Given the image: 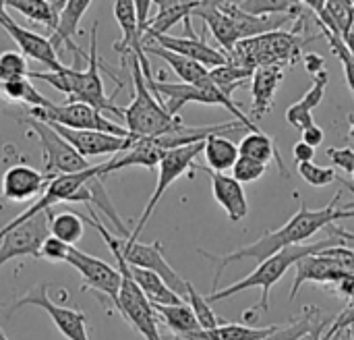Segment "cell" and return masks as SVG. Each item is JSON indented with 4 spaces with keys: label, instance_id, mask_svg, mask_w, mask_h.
Returning <instances> with one entry per match:
<instances>
[{
    "label": "cell",
    "instance_id": "cb8c5ba5",
    "mask_svg": "<svg viewBox=\"0 0 354 340\" xmlns=\"http://www.w3.org/2000/svg\"><path fill=\"white\" fill-rule=\"evenodd\" d=\"M191 17H199L205 23V27H209V31L214 33L218 44L224 48L226 56L241 42V35H239V29H236L234 21L226 12H222L216 2H199L195 6V10L191 12Z\"/></svg>",
    "mask_w": 354,
    "mask_h": 340
},
{
    "label": "cell",
    "instance_id": "11a10c76",
    "mask_svg": "<svg viewBox=\"0 0 354 340\" xmlns=\"http://www.w3.org/2000/svg\"><path fill=\"white\" fill-rule=\"evenodd\" d=\"M0 340H10L8 337H6V332L2 330V326H0Z\"/></svg>",
    "mask_w": 354,
    "mask_h": 340
},
{
    "label": "cell",
    "instance_id": "f35d334b",
    "mask_svg": "<svg viewBox=\"0 0 354 340\" xmlns=\"http://www.w3.org/2000/svg\"><path fill=\"white\" fill-rule=\"evenodd\" d=\"M322 35L328 39V44H330L332 52L338 56V60H340V64H342V69H344L346 83H348L351 91L354 93V56L348 52V50H346V46H344V42H342V37H340L338 33H332L330 29L322 27Z\"/></svg>",
    "mask_w": 354,
    "mask_h": 340
},
{
    "label": "cell",
    "instance_id": "1f68e13d",
    "mask_svg": "<svg viewBox=\"0 0 354 340\" xmlns=\"http://www.w3.org/2000/svg\"><path fill=\"white\" fill-rule=\"evenodd\" d=\"M143 52L145 54H156L158 58L166 60L183 83L197 85V83H203V81L209 79V71L203 64H199V62H195L191 58H185L180 54H172V52H168V50H164L160 46H153V44H143Z\"/></svg>",
    "mask_w": 354,
    "mask_h": 340
},
{
    "label": "cell",
    "instance_id": "9f6ffc18",
    "mask_svg": "<svg viewBox=\"0 0 354 340\" xmlns=\"http://www.w3.org/2000/svg\"><path fill=\"white\" fill-rule=\"evenodd\" d=\"M353 177H354V175H353ZM353 183H354V181H353Z\"/></svg>",
    "mask_w": 354,
    "mask_h": 340
},
{
    "label": "cell",
    "instance_id": "ee69618b",
    "mask_svg": "<svg viewBox=\"0 0 354 340\" xmlns=\"http://www.w3.org/2000/svg\"><path fill=\"white\" fill-rule=\"evenodd\" d=\"M135 17H137V27H139V35H141V42L147 33V27H149V12L153 8V2L151 0H135Z\"/></svg>",
    "mask_w": 354,
    "mask_h": 340
},
{
    "label": "cell",
    "instance_id": "2e32d148",
    "mask_svg": "<svg viewBox=\"0 0 354 340\" xmlns=\"http://www.w3.org/2000/svg\"><path fill=\"white\" fill-rule=\"evenodd\" d=\"M50 125L79 156L91 158V156H104V154H122L131 145V135L129 137H116L108 133H97V131H73L64 129L60 125Z\"/></svg>",
    "mask_w": 354,
    "mask_h": 340
},
{
    "label": "cell",
    "instance_id": "ab89813d",
    "mask_svg": "<svg viewBox=\"0 0 354 340\" xmlns=\"http://www.w3.org/2000/svg\"><path fill=\"white\" fill-rule=\"evenodd\" d=\"M297 170H299L301 179H303L305 183H309L311 187H328V185H332V183L338 181L336 168L319 166V164H315V162L297 164Z\"/></svg>",
    "mask_w": 354,
    "mask_h": 340
},
{
    "label": "cell",
    "instance_id": "52a82bcc",
    "mask_svg": "<svg viewBox=\"0 0 354 340\" xmlns=\"http://www.w3.org/2000/svg\"><path fill=\"white\" fill-rule=\"evenodd\" d=\"M27 116L41 123L60 125L73 131H97L116 137H129V131L122 125L110 120L100 110L81 102H64V104L52 102L48 108H27Z\"/></svg>",
    "mask_w": 354,
    "mask_h": 340
},
{
    "label": "cell",
    "instance_id": "816d5d0a",
    "mask_svg": "<svg viewBox=\"0 0 354 340\" xmlns=\"http://www.w3.org/2000/svg\"><path fill=\"white\" fill-rule=\"evenodd\" d=\"M8 21H12V17L8 15V8H6V0H0V27H4Z\"/></svg>",
    "mask_w": 354,
    "mask_h": 340
},
{
    "label": "cell",
    "instance_id": "f907efd6",
    "mask_svg": "<svg viewBox=\"0 0 354 340\" xmlns=\"http://www.w3.org/2000/svg\"><path fill=\"white\" fill-rule=\"evenodd\" d=\"M340 37H342V42H344L346 50H348V52L354 56V17H353V21H351V25L346 27V31H344Z\"/></svg>",
    "mask_w": 354,
    "mask_h": 340
},
{
    "label": "cell",
    "instance_id": "7bdbcfd3",
    "mask_svg": "<svg viewBox=\"0 0 354 340\" xmlns=\"http://www.w3.org/2000/svg\"><path fill=\"white\" fill-rule=\"evenodd\" d=\"M328 158L332 160L334 168H340L348 175H354V150L351 147H330Z\"/></svg>",
    "mask_w": 354,
    "mask_h": 340
},
{
    "label": "cell",
    "instance_id": "603a6c76",
    "mask_svg": "<svg viewBox=\"0 0 354 340\" xmlns=\"http://www.w3.org/2000/svg\"><path fill=\"white\" fill-rule=\"evenodd\" d=\"M328 81H330V73H328L326 69L319 71L317 75H313V85L307 89V93L286 110V123H288L290 127H295L297 131L303 133L307 127L315 125V120H313V110L322 104V100H324V96H326Z\"/></svg>",
    "mask_w": 354,
    "mask_h": 340
},
{
    "label": "cell",
    "instance_id": "9a60e30c",
    "mask_svg": "<svg viewBox=\"0 0 354 340\" xmlns=\"http://www.w3.org/2000/svg\"><path fill=\"white\" fill-rule=\"evenodd\" d=\"M185 27H187L189 35H153L151 39L156 42V46H160L172 54H180L185 58H191V60L203 64L207 71L226 64V54L222 50L209 46L203 35L193 33L191 19H185Z\"/></svg>",
    "mask_w": 354,
    "mask_h": 340
},
{
    "label": "cell",
    "instance_id": "277c9868",
    "mask_svg": "<svg viewBox=\"0 0 354 340\" xmlns=\"http://www.w3.org/2000/svg\"><path fill=\"white\" fill-rule=\"evenodd\" d=\"M131 73H133V85H135V96L129 106H124V129L133 137H162L178 131L185 123L180 116L168 114L164 104L149 91L141 62L137 54L131 58Z\"/></svg>",
    "mask_w": 354,
    "mask_h": 340
},
{
    "label": "cell",
    "instance_id": "4316f807",
    "mask_svg": "<svg viewBox=\"0 0 354 340\" xmlns=\"http://www.w3.org/2000/svg\"><path fill=\"white\" fill-rule=\"evenodd\" d=\"M158 6L156 17L149 21L147 33L145 37H153V35H168V31L185 19H191V12L195 10V6L199 4L195 2H180V0H158L153 2ZM143 37V42H145Z\"/></svg>",
    "mask_w": 354,
    "mask_h": 340
},
{
    "label": "cell",
    "instance_id": "d590c367",
    "mask_svg": "<svg viewBox=\"0 0 354 340\" xmlns=\"http://www.w3.org/2000/svg\"><path fill=\"white\" fill-rule=\"evenodd\" d=\"M249 77H253V71L249 69H243L239 64H232L226 60V64L222 66H216V69H209V79L212 83L228 98H232L234 89H239Z\"/></svg>",
    "mask_w": 354,
    "mask_h": 340
},
{
    "label": "cell",
    "instance_id": "74e56055",
    "mask_svg": "<svg viewBox=\"0 0 354 340\" xmlns=\"http://www.w3.org/2000/svg\"><path fill=\"white\" fill-rule=\"evenodd\" d=\"M187 303L193 310V314H195V318H197L203 332H212V330H216L218 326L224 324V320L220 316H216V312L212 310L207 299L201 293H197V289L191 283H187Z\"/></svg>",
    "mask_w": 354,
    "mask_h": 340
},
{
    "label": "cell",
    "instance_id": "4dcf8cb0",
    "mask_svg": "<svg viewBox=\"0 0 354 340\" xmlns=\"http://www.w3.org/2000/svg\"><path fill=\"white\" fill-rule=\"evenodd\" d=\"M203 156L207 162V170L226 175V170H232V166L239 160V145L232 139H228V135H209L203 141Z\"/></svg>",
    "mask_w": 354,
    "mask_h": 340
},
{
    "label": "cell",
    "instance_id": "f6af8a7d",
    "mask_svg": "<svg viewBox=\"0 0 354 340\" xmlns=\"http://www.w3.org/2000/svg\"><path fill=\"white\" fill-rule=\"evenodd\" d=\"M354 326V303L351 307H346L338 318H334V322H332V326H330V330L324 334V340H328L330 337H334L336 332H340V330H346V328H351Z\"/></svg>",
    "mask_w": 354,
    "mask_h": 340
},
{
    "label": "cell",
    "instance_id": "30bf717a",
    "mask_svg": "<svg viewBox=\"0 0 354 340\" xmlns=\"http://www.w3.org/2000/svg\"><path fill=\"white\" fill-rule=\"evenodd\" d=\"M23 125L29 127V133H33L39 141L41 156H44V175L54 179L60 175H75L91 168L83 156H79L50 125L35 120L31 116L21 118Z\"/></svg>",
    "mask_w": 354,
    "mask_h": 340
},
{
    "label": "cell",
    "instance_id": "f546056e",
    "mask_svg": "<svg viewBox=\"0 0 354 340\" xmlns=\"http://www.w3.org/2000/svg\"><path fill=\"white\" fill-rule=\"evenodd\" d=\"M66 0L58 2H48V0H6V8L17 10L25 19L44 25L48 31H54L58 25L60 10L64 8Z\"/></svg>",
    "mask_w": 354,
    "mask_h": 340
},
{
    "label": "cell",
    "instance_id": "5b68a950",
    "mask_svg": "<svg viewBox=\"0 0 354 340\" xmlns=\"http://www.w3.org/2000/svg\"><path fill=\"white\" fill-rule=\"evenodd\" d=\"M83 222L91 224L106 241V245L110 247V251H118L120 258L127 262V266H133V268H141V270H149V272H156L172 293H176L180 299L187 301V280H183L176 270L166 262L164 258V249H162V243L160 241H153V243H139V241H133V239H120V237H114L102 222H97V216L93 210H89V216H83Z\"/></svg>",
    "mask_w": 354,
    "mask_h": 340
},
{
    "label": "cell",
    "instance_id": "60d3db41",
    "mask_svg": "<svg viewBox=\"0 0 354 340\" xmlns=\"http://www.w3.org/2000/svg\"><path fill=\"white\" fill-rule=\"evenodd\" d=\"M266 170H268L266 164H259V162H255V160H251V158L239 156L236 164L232 166V179L239 181L241 185H245V183H255V181H259V179L266 175Z\"/></svg>",
    "mask_w": 354,
    "mask_h": 340
},
{
    "label": "cell",
    "instance_id": "484cf974",
    "mask_svg": "<svg viewBox=\"0 0 354 340\" xmlns=\"http://www.w3.org/2000/svg\"><path fill=\"white\" fill-rule=\"evenodd\" d=\"M239 156L251 158V160H255V162H259V164H266V166H268L270 162L276 160V164H278V168H280V175H282L284 179L288 177L286 164H284V160H282V156H280V152H278L276 141H274L268 133H263V131L247 133V135L243 137V141L239 143Z\"/></svg>",
    "mask_w": 354,
    "mask_h": 340
},
{
    "label": "cell",
    "instance_id": "681fc988",
    "mask_svg": "<svg viewBox=\"0 0 354 340\" xmlns=\"http://www.w3.org/2000/svg\"><path fill=\"white\" fill-rule=\"evenodd\" d=\"M303 60H305V66L311 75H317L319 71L326 69V60L324 56L315 54V52H309V54H303Z\"/></svg>",
    "mask_w": 354,
    "mask_h": 340
},
{
    "label": "cell",
    "instance_id": "d6986e66",
    "mask_svg": "<svg viewBox=\"0 0 354 340\" xmlns=\"http://www.w3.org/2000/svg\"><path fill=\"white\" fill-rule=\"evenodd\" d=\"M212 179V193L214 199L218 202V206L228 214L230 222H241L245 220V216L249 214V202H247V193L245 187L232 179V175H224V172H214L207 170Z\"/></svg>",
    "mask_w": 354,
    "mask_h": 340
},
{
    "label": "cell",
    "instance_id": "7a4b0ae2",
    "mask_svg": "<svg viewBox=\"0 0 354 340\" xmlns=\"http://www.w3.org/2000/svg\"><path fill=\"white\" fill-rule=\"evenodd\" d=\"M326 231L338 235V237H328L326 241H319V243H311V245H295V247H286L278 253H274L272 258L263 260L251 274H247L243 280L222 289V291H216V293H209L205 299L207 303H216V301H224L232 295H239L243 291H249V289H261V301L259 305H255L253 310L245 312V316H251L255 312H268L270 310V293H272V287L276 283H280V278L292 268L297 266L301 260L309 258V256H317L330 247H338L342 245V235H340V229H336L334 224L328 226Z\"/></svg>",
    "mask_w": 354,
    "mask_h": 340
},
{
    "label": "cell",
    "instance_id": "836d02e7",
    "mask_svg": "<svg viewBox=\"0 0 354 340\" xmlns=\"http://www.w3.org/2000/svg\"><path fill=\"white\" fill-rule=\"evenodd\" d=\"M0 93H4L8 100L12 102H21L27 108H48L52 104V100H48L44 93H39L31 79L23 77V79H15V81H6L0 83Z\"/></svg>",
    "mask_w": 354,
    "mask_h": 340
},
{
    "label": "cell",
    "instance_id": "e575fe53",
    "mask_svg": "<svg viewBox=\"0 0 354 340\" xmlns=\"http://www.w3.org/2000/svg\"><path fill=\"white\" fill-rule=\"evenodd\" d=\"M322 316H324V312H322L319 307H315V305H305L301 318H295L292 322H288V324H284V326L278 324V328L263 340H299L313 328V324H315Z\"/></svg>",
    "mask_w": 354,
    "mask_h": 340
},
{
    "label": "cell",
    "instance_id": "8d00e7d4",
    "mask_svg": "<svg viewBox=\"0 0 354 340\" xmlns=\"http://www.w3.org/2000/svg\"><path fill=\"white\" fill-rule=\"evenodd\" d=\"M278 328V324L274 326H266V328H251L247 324H228L224 322L222 326H218L212 332H205L207 340H263L270 337L274 330Z\"/></svg>",
    "mask_w": 354,
    "mask_h": 340
},
{
    "label": "cell",
    "instance_id": "d6a6232c",
    "mask_svg": "<svg viewBox=\"0 0 354 340\" xmlns=\"http://www.w3.org/2000/svg\"><path fill=\"white\" fill-rule=\"evenodd\" d=\"M85 233V222L81 214L75 212H60L50 216V237L62 241L68 247H75Z\"/></svg>",
    "mask_w": 354,
    "mask_h": 340
},
{
    "label": "cell",
    "instance_id": "4fadbf2b",
    "mask_svg": "<svg viewBox=\"0 0 354 340\" xmlns=\"http://www.w3.org/2000/svg\"><path fill=\"white\" fill-rule=\"evenodd\" d=\"M50 216L52 210H44L15 229L0 233V266L23 256L37 258L41 243L50 237Z\"/></svg>",
    "mask_w": 354,
    "mask_h": 340
},
{
    "label": "cell",
    "instance_id": "5bb4252c",
    "mask_svg": "<svg viewBox=\"0 0 354 340\" xmlns=\"http://www.w3.org/2000/svg\"><path fill=\"white\" fill-rule=\"evenodd\" d=\"M66 264L79 272L83 278V291H95L97 295H104L112 303L118 299L120 285H122V274L116 266H110L108 262L93 258L89 253H83L77 247H71Z\"/></svg>",
    "mask_w": 354,
    "mask_h": 340
},
{
    "label": "cell",
    "instance_id": "8992f818",
    "mask_svg": "<svg viewBox=\"0 0 354 340\" xmlns=\"http://www.w3.org/2000/svg\"><path fill=\"white\" fill-rule=\"evenodd\" d=\"M145 83H147L149 91L164 104V108L172 116H178L183 106H187L189 102H197V104H205V106H224L236 118V123L245 125L251 133L261 131L259 125L255 120H251L232 98L224 96L212 83V79L197 83V85H191V83H168V81H158L153 77H145Z\"/></svg>",
    "mask_w": 354,
    "mask_h": 340
},
{
    "label": "cell",
    "instance_id": "9c48e42d",
    "mask_svg": "<svg viewBox=\"0 0 354 340\" xmlns=\"http://www.w3.org/2000/svg\"><path fill=\"white\" fill-rule=\"evenodd\" d=\"M100 54H97V21L91 25L89 33V52H87V64L85 66H73L75 69V85L68 102H81L87 104L100 112H112L120 120L124 116V108L114 104L110 96H106L104 81L100 75Z\"/></svg>",
    "mask_w": 354,
    "mask_h": 340
},
{
    "label": "cell",
    "instance_id": "6f0895ef",
    "mask_svg": "<svg viewBox=\"0 0 354 340\" xmlns=\"http://www.w3.org/2000/svg\"><path fill=\"white\" fill-rule=\"evenodd\" d=\"M353 4H354V2H353Z\"/></svg>",
    "mask_w": 354,
    "mask_h": 340
},
{
    "label": "cell",
    "instance_id": "b9f144b4",
    "mask_svg": "<svg viewBox=\"0 0 354 340\" xmlns=\"http://www.w3.org/2000/svg\"><path fill=\"white\" fill-rule=\"evenodd\" d=\"M68 251H71L68 245H64L62 241H58V239H54V237H48V239L41 243L37 258H39V260H46V262H66Z\"/></svg>",
    "mask_w": 354,
    "mask_h": 340
},
{
    "label": "cell",
    "instance_id": "83f0119b",
    "mask_svg": "<svg viewBox=\"0 0 354 340\" xmlns=\"http://www.w3.org/2000/svg\"><path fill=\"white\" fill-rule=\"evenodd\" d=\"M158 320L176 337V340H187L189 337L201 332V326L189 307V303H178V305H153Z\"/></svg>",
    "mask_w": 354,
    "mask_h": 340
},
{
    "label": "cell",
    "instance_id": "8fae6325",
    "mask_svg": "<svg viewBox=\"0 0 354 340\" xmlns=\"http://www.w3.org/2000/svg\"><path fill=\"white\" fill-rule=\"evenodd\" d=\"M199 154H203V143L185 145V147L170 150V152L164 154V158H162L160 164H158V183H156V189H153L149 202L145 204L143 214H141V218L137 220V226L133 229V233H131L129 239H133V241L139 239V235H141L143 229L147 226L151 214L156 212L160 199H162L164 193L170 189V185H172L174 181H178L189 168H197V166H195V158H197Z\"/></svg>",
    "mask_w": 354,
    "mask_h": 340
},
{
    "label": "cell",
    "instance_id": "f1b7e54d",
    "mask_svg": "<svg viewBox=\"0 0 354 340\" xmlns=\"http://www.w3.org/2000/svg\"><path fill=\"white\" fill-rule=\"evenodd\" d=\"M129 274L133 278V283L137 285V289L143 293V297L151 303V305H178V303H187L185 299H180L176 293H172L168 289V285L149 270H141V268H133L129 266Z\"/></svg>",
    "mask_w": 354,
    "mask_h": 340
},
{
    "label": "cell",
    "instance_id": "7dc6e473",
    "mask_svg": "<svg viewBox=\"0 0 354 340\" xmlns=\"http://www.w3.org/2000/svg\"><path fill=\"white\" fill-rule=\"evenodd\" d=\"M301 135H303V139H301V141H305V143H307V145H311V147L322 145V143H324V139H326V131H324L319 125H311V127H307Z\"/></svg>",
    "mask_w": 354,
    "mask_h": 340
},
{
    "label": "cell",
    "instance_id": "ac0fdd59",
    "mask_svg": "<svg viewBox=\"0 0 354 340\" xmlns=\"http://www.w3.org/2000/svg\"><path fill=\"white\" fill-rule=\"evenodd\" d=\"M2 29L19 46V52L23 56L41 62L48 71H60L64 66L60 62V58H58V52L54 50V46L50 44L48 37H44V35H39V33H35L31 29H25V27L17 25V21H8Z\"/></svg>",
    "mask_w": 354,
    "mask_h": 340
},
{
    "label": "cell",
    "instance_id": "bcb514c9",
    "mask_svg": "<svg viewBox=\"0 0 354 340\" xmlns=\"http://www.w3.org/2000/svg\"><path fill=\"white\" fill-rule=\"evenodd\" d=\"M332 322H334V318L332 316H322L315 324H313V328L305 334V337H301L299 340H324V334L330 330V326H332Z\"/></svg>",
    "mask_w": 354,
    "mask_h": 340
},
{
    "label": "cell",
    "instance_id": "44dd1931",
    "mask_svg": "<svg viewBox=\"0 0 354 340\" xmlns=\"http://www.w3.org/2000/svg\"><path fill=\"white\" fill-rule=\"evenodd\" d=\"M297 276L292 283V291H290V301L299 295L301 287L305 283H322V285H334L338 278H342L346 274V270L336 264L332 258L317 253V256H309L305 260H301L297 266Z\"/></svg>",
    "mask_w": 354,
    "mask_h": 340
},
{
    "label": "cell",
    "instance_id": "c3c4849f",
    "mask_svg": "<svg viewBox=\"0 0 354 340\" xmlns=\"http://www.w3.org/2000/svg\"><path fill=\"white\" fill-rule=\"evenodd\" d=\"M292 156H295L297 164L313 162V158H315V147L307 145L305 141H299V143H295V147H292Z\"/></svg>",
    "mask_w": 354,
    "mask_h": 340
},
{
    "label": "cell",
    "instance_id": "7402d4cb",
    "mask_svg": "<svg viewBox=\"0 0 354 340\" xmlns=\"http://www.w3.org/2000/svg\"><path fill=\"white\" fill-rule=\"evenodd\" d=\"M89 6H91V0H66L64 2V8L60 10V17H58V25L48 37L56 52H60L62 48H66L71 54H77L83 50L75 42V35L79 33V23Z\"/></svg>",
    "mask_w": 354,
    "mask_h": 340
},
{
    "label": "cell",
    "instance_id": "d4e9b609",
    "mask_svg": "<svg viewBox=\"0 0 354 340\" xmlns=\"http://www.w3.org/2000/svg\"><path fill=\"white\" fill-rule=\"evenodd\" d=\"M114 17L120 25V33H122L120 39L114 44V50H116V54L122 56V60H127L143 48L139 27H137V17H135V4L131 0L114 2Z\"/></svg>",
    "mask_w": 354,
    "mask_h": 340
},
{
    "label": "cell",
    "instance_id": "e0dca14e",
    "mask_svg": "<svg viewBox=\"0 0 354 340\" xmlns=\"http://www.w3.org/2000/svg\"><path fill=\"white\" fill-rule=\"evenodd\" d=\"M50 181V177L27 164H15L2 177V199L15 204L29 202L33 197H39Z\"/></svg>",
    "mask_w": 354,
    "mask_h": 340
},
{
    "label": "cell",
    "instance_id": "ba28073f",
    "mask_svg": "<svg viewBox=\"0 0 354 340\" xmlns=\"http://www.w3.org/2000/svg\"><path fill=\"white\" fill-rule=\"evenodd\" d=\"M112 256L116 260V268L122 274L120 293H118V299L114 301L116 312L129 322L131 328H135L145 340H164L160 334V320H158L153 305L143 297V293L133 283V278L129 274V266L120 258V253L112 251Z\"/></svg>",
    "mask_w": 354,
    "mask_h": 340
},
{
    "label": "cell",
    "instance_id": "ffe728a7",
    "mask_svg": "<svg viewBox=\"0 0 354 340\" xmlns=\"http://www.w3.org/2000/svg\"><path fill=\"white\" fill-rule=\"evenodd\" d=\"M282 79H284L282 66H259L253 71V77H251V96H253L251 116L255 118V123L272 112V108L276 104V91H278V85L282 83Z\"/></svg>",
    "mask_w": 354,
    "mask_h": 340
},
{
    "label": "cell",
    "instance_id": "db71d44e",
    "mask_svg": "<svg viewBox=\"0 0 354 340\" xmlns=\"http://www.w3.org/2000/svg\"><path fill=\"white\" fill-rule=\"evenodd\" d=\"M340 183H342L344 187H348V191H351V193L354 195V183H353V181H344V179H340Z\"/></svg>",
    "mask_w": 354,
    "mask_h": 340
},
{
    "label": "cell",
    "instance_id": "f5cc1de1",
    "mask_svg": "<svg viewBox=\"0 0 354 340\" xmlns=\"http://www.w3.org/2000/svg\"><path fill=\"white\" fill-rule=\"evenodd\" d=\"M348 125H351L348 137H351V139H354V114H351V116H348Z\"/></svg>",
    "mask_w": 354,
    "mask_h": 340
},
{
    "label": "cell",
    "instance_id": "7c38bea8",
    "mask_svg": "<svg viewBox=\"0 0 354 340\" xmlns=\"http://www.w3.org/2000/svg\"><path fill=\"white\" fill-rule=\"evenodd\" d=\"M25 305L44 310L50 316L52 324L56 326V330L66 340H91L89 334H87V318H85V314L81 310H73V307H66V305H60V303L52 301L50 295H48L46 285H37L35 289L25 293L21 299H17L10 305V310L6 314L12 316L17 310L25 307Z\"/></svg>",
    "mask_w": 354,
    "mask_h": 340
},
{
    "label": "cell",
    "instance_id": "6da1fadb",
    "mask_svg": "<svg viewBox=\"0 0 354 340\" xmlns=\"http://www.w3.org/2000/svg\"><path fill=\"white\" fill-rule=\"evenodd\" d=\"M297 199H299V212L284 224L280 226L278 231H270V233H263L255 243H249L245 247H239L230 253H224V256H216V253H209L205 249H197L207 262H212L216 266V272H214V280H212V293L218 291V285H220V278H222V272L224 268H228L230 264L234 262H245V260H257L259 264L268 258H272L274 253L286 249V247H295V245H303V241L311 239L315 233L332 226L336 220H348L354 218V204L348 206H340V197L342 193H336L334 199L322 208V210H311L299 193H295Z\"/></svg>",
    "mask_w": 354,
    "mask_h": 340
},
{
    "label": "cell",
    "instance_id": "3957f363",
    "mask_svg": "<svg viewBox=\"0 0 354 340\" xmlns=\"http://www.w3.org/2000/svg\"><path fill=\"white\" fill-rule=\"evenodd\" d=\"M305 17V15H303ZM301 17V19H303ZM301 19H297V27L292 31H270L251 39H243L234 46V50L226 56L228 62L239 64L243 69L255 71L259 66H292L303 58V50L307 44L322 37L317 35H303L301 33Z\"/></svg>",
    "mask_w": 354,
    "mask_h": 340
}]
</instances>
